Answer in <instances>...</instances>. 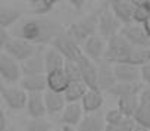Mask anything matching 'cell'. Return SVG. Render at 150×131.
Listing matches in <instances>:
<instances>
[{
    "mask_svg": "<svg viewBox=\"0 0 150 131\" xmlns=\"http://www.w3.org/2000/svg\"><path fill=\"white\" fill-rule=\"evenodd\" d=\"M63 27L50 18H27L22 19L13 30L12 35L16 38H22L30 41L34 46H47L52 44L53 40L63 33Z\"/></svg>",
    "mask_w": 150,
    "mask_h": 131,
    "instance_id": "obj_1",
    "label": "cell"
},
{
    "mask_svg": "<svg viewBox=\"0 0 150 131\" xmlns=\"http://www.w3.org/2000/svg\"><path fill=\"white\" fill-rule=\"evenodd\" d=\"M65 33L74 41H77L83 47V44L88 38L99 34V15H97V11L91 12V13H87L83 18H80L78 21L72 22L65 30Z\"/></svg>",
    "mask_w": 150,
    "mask_h": 131,
    "instance_id": "obj_2",
    "label": "cell"
},
{
    "mask_svg": "<svg viewBox=\"0 0 150 131\" xmlns=\"http://www.w3.org/2000/svg\"><path fill=\"white\" fill-rule=\"evenodd\" d=\"M135 47L131 46L121 34L112 37L108 40V49H106V55H105V60L118 65V63H124L129 55L132 53Z\"/></svg>",
    "mask_w": 150,
    "mask_h": 131,
    "instance_id": "obj_3",
    "label": "cell"
},
{
    "mask_svg": "<svg viewBox=\"0 0 150 131\" xmlns=\"http://www.w3.org/2000/svg\"><path fill=\"white\" fill-rule=\"evenodd\" d=\"M97 15H99V35L100 37L109 40V38L121 34V30L124 25L110 11L109 2H108V6L100 8L97 11Z\"/></svg>",
    "mask_w": 150,
    "mask_h": 131,
    "instance_id": "obj_4",
    "label": "cell"
},
{
    "mask_svg": "<svg viewBox=\"0 0 150 131\" xmlns=\"http://www.w3.org/2000/svg\"><path fill=\"white\" fill-rule=\"evenodd\" d=\"M53 49H56L66 60L69 62H78L83 56H84V52H83V47L74 41L65 31L60 33L54 40L53 43L50 44Z\"/></svg>",
    "mask_w": 150,
    "mask_h": 131,
    "instance_id": "obj_5",
    "label": "cell"
},
{
    "mask_svg": "<svg viewBox=\"0 0 150 131\" xmlns=\"http://www.w3.org/2000/svg\"><path fill=\"white\" fill-rule=\"evenodd\" d=\"M0 75H2V80L5 83L9 84L21 81L24 78L21 62H18L8 53L2 52V55H0Z\"/></svg>",
    "mask_w": 150,
    "mask_h": 131,
    "instance_id": "obj_6",
    "label": "cell"
},
{
    "mask_svg": "<svg viewBox=\"0 0 150 131\" xmlns=\"http://www.w3.org/2000/svg\"><path fill=\"white\" fill-rule=\"evenodd\" d=\"M2 94V100L3 103L12 109V110H21L24 108H27V102H28V93L16 86H2L0 90Z\"/></svg>",
    "mask_w": 150,
    "mask_h": 131,
    "instance_id": "obj_7",
    "label": "cell"
},
{
    "mask_svg": "<svg viewBox=\"0 0 150 131\" xmlns=\"http://www.w3.org/2000/svg\"><path fill=\"white\" fill-rule=\"evenodd\" d=\"M121 35L137 49H150V37L143 25L134 22L129 25H124L121 30Z\"/></svg>",
    "mask_w": 150,
    "mask_h": 131,
    "instance_id": "obj_8",
    "label": "cell"
},
{
    "mask_svg": "<svg viewBox=\"0 0 150 131\" xmlns=\"http://www.w3.org/2000/svg\"><path fill=\"white\" fill-rule=\"evenodd\" d=\"M37 49H38V46H34V44H31L30 41H25V40H22V38L13 37L12 41H11L2 52L8 53L9 56H12L13 59H16L18 62L22 63V62L28 60V59L37 52Z\"/></svg>",
    "mask_w": 150,
    "mask_h": 131,
    "instance_id": "obj_9",
    "label": "cell"
},
{
    "mask_svg": "<svg viewBox=\"0 0 150 131\" xmlns=\"http://www.w3.org/2000/svg\"><path fill=\"white\" fill-rule=\"evenodd\" d=\"M97 69H99V74H97L99 90L108 93L118 84V80L115 75V65L103 59V60L97 62Z\"/></svg>",
    "mask_w": 150,
    "mask_h": 131,
    "instance_id": "obj_10",
    "label": "cell"
},
{
    "mask_svg": "<svg viewBox=\"0 0 150 131\" xmlns=\"http://www.w3.org/2000/svg\"><path fill=\"white\" fill-rule=\"evenodd\" d=\"M78 68L81 74V81L90 89V90H99V83H97V62L90 60L87 56H83L78 62Z\"/></svg>",
    "mask_w": 150,
    "mask_h": 131,
    "instance_id": "obj_11",
    "label": "cell"
},
{
    "mask_svg": "<svg viewBox=\"0 0 150 131\" xmlns=\"http://www.w3.org/2000/svg\"><path fill=\"white\" fill-rule=\"evenodd\" d=\"M106 49H108V40L100 37L99 34L88 38L84 44H83V52L84 56H87L90 60L93 62H100L105 59L106 55Z\"/></svg>",
    "mask_w": 150,
    "mask_h": 131,
    "instance_id": "obj_12",
    "label": "cell"
},
{
    "mask_svg": "<svg viewBox=\"0 0 150 131\" xmlns=\"http://www.w3.org/2000/svg\"><path fill=\"white\" fill-rule=\"evenodd\" d=\"M44 52L46 47L44 46H38L37 52L25 62H22V72L24 77L28 75H43L46 74V68H44Z\"/></svg>",
    "mask_w": 150,
    "mask_h": 131,
    "instance_id": "obj_13",
    "label": "cell"
},
{
    "mask_svg": "<svg viewBox=\"0 0 150 131\" xmlns=\"http://www.w3.org/2000/svg\"><path fill=\"white\" fill-rule=\"evenodd\" d=\"M109 8L113 12V15L122 22V25H129L132 24L134 18V2L129 0H112L109 2Z\"/></svg>",
    "mask_w": 150,
    "mask_h": 131,
    "instance_id": "obj_14",
    "label": "cell"
},
{
    "mask_svg": "<svg viewBox=\"0 0 150 131\" xmlns=\"http://www.w3.org/2000/svg\"><path fill=\"white\" fill-rule=\"evenodd\" d=\"M86 112L81 106V103H68L63 112L60 113V121L63 125L69 127H78L80 122L84 119Z\"/></svg>",
    "mask_w": 150,
    "mask_h": 131,
    "instance_id": "obj_15",
    "label": "cell"
},
{
    "mask_svg": "<svg viewBox=\"0 0 150 131\" xmlns=\"http://www.w3.org/2000/svg\"><path fill=\"white\" fill-rule=\"evenodd\" d=\"M27 113L31 119L46 116L47 109H46V103H44V93H31V94H28Z\"/></svg>",
    "mask_w": 150,
    "mask_h": 131,
    "instance_id": "obj_16",
    "label": "cell"
},
{
    "mask_svg": "<svg viewBox=\"0 0 150 131\" xmlns=\"http://www.w3.org/2000/svg\"><path fill=\"white\" fill-rule=\"evenodd\" d=\"M19 87L24 89L28 94L31 93H46L47 89V75H28L19 81Z\"/></svg>",
    "mask_w": 150,
    "mask_h": 131,
    "instance_id": "obj_17",
    "label": "cell"
},
{
    "mask_svg": "<svg viewBox=\"0 0 150 131\" xmlns=\"http://www.w3.org/2000/svg\"><path fill=\"white\" fill-rule=\"evenodd\" d=\"M103 105H105V97H103V91H100V90H90L88 89V91L86 93V96L81 100V106H83L86 115L100 112Z\"/></svg>",
    "mask_w": 150,
    "mask_h": 131,
    "instance_id": "obj_18",
    "label": "cell"
},
{
    "mask_svg": "<svg viewBox=\"0 0 150 131\" xmlns=\"http://www.w3.org/2000/svg\"><path fill=\"white\" fill-rule=\"evenodd\" d=\"M115 75L118 83H143L141 69L132 67V65H124V63L115 65Z\"/></svg>",
    "mask_w": 150,
    "mask_h": 131,
    "instance_id": "obj_19",
    "label": "cell"
},
{
    "mask_svg": "<svg viewBox=\"0 0 150 131\" xmlns=\"http://www.w3.org/2000/svg\"><path fill=\"white\" fill-rule=\"evenodd\" d=\"M143 89H144V84L143 83H118L108 93L110 96H115L116 99H122V97L140 96V93L143 91Z\"/></svg>",
    "mask_w": 150,
    "mask_h": 131,
    "instance_id": "obj_20",
    "label": "cell"
},
{
    "mask_svg": "<svg viewBox=\"0 0 150 131\" xmlns=\"http://www.w3.org/2000/svg\"><path fill=\"white\" fill-rule=\"evenodd\" d=\"M106 125L108 124L105 115L102 112H96V113H87L77 128L78 131H105Z\"/></svg>",
    "mask_w": 150,
    "mask_h": 131,
    "instance_id": "obj_21",
    "label": "cell"
},
{
    "mask_svg": "<svg viewBox=\"0 0 150 131\" xmlns=\"http://www.w3.org/2000/svg\"><path fill=\"white\" fill-rule=\"evenodd\" d=\"M66 63V59L52 46L46 49L44 52V68H46V74L54 72V71H60L63 69Z\"/></svg>",
    "mask_w": 150,
    "mask_h": 131,
    "instance_id": "obj_22",
    "label": "cell"
},
{
    "mask_svg": "<svg viewBox=\"0 0 150 131\" xmlns=\"http://www.w3.org/2000/svg\"><path fill=\"white\" fill-rule=\"evenodd\" d=\"M44 103H46V109L49 115H56V113H62L63 109L66 108V100L65 96L62 93H54L47 90L44 93Z\"/></svg>",
    "mask_w": 150,
    "mask_h": 131,
    "instance_id": "obj_23",
    "label": "cell"
},
{
    "mask_svg": "<svg viewBox=\"0 0 150 131\" xmlns=\"http://www.w3.org/2000/svg\"><path fill=\"white\" fill-rule=\"evenodd\" d=\"M22 11L12 6H2L0 8V30H8L9 27L15 25L16 22H21L22 19Z\"/></svg>",
    "mask_w": 150,
    "mask_h": 131,
    "instance_id": "obj_24",
    "label": "cell"
},
{
    "mask_svg": "<svg viewBox=\"0 0 150 131\" xmlns=\"http://www.w3.org/2000/svg\"><path fill=\"white\" fill-rule=\"evenodd\" d=\"M46 75H47V89L50 91L63 94L65 90L69 86V80H68L65 71L60 69V71H54V72H50V74H46Z\"/></svg>",
    "mask_w": 150,
    "mask_h": 131,
    "instance_id": "obj_25",
    "label": "cell"
},
{
    "mask_svg": "<svg viewBox=\"0 0 150 131\" xmlns=\"http://www.w3.org/2000/svg\"><path fill=\"white\" fill-rule=\"evenodd\" d=\"M87 91H88V87L83 81H75V83H69L63 96H65L66 103H81Z\"/></svg>",
    "mask_w": 150,
    "mask_h": 131,
    "instance_id": "obj_26",
    "label": "cell"
},
{
    "mask_svg": "<svg viewBox=\"0 0 150 131\" xmlns=\"http://www.w3.org/2000/svg\"><path fill=\"white\" fill-rule=\"evenodd\" d=\"M138 106H140V97H138V96L118 99V109H119L127 118H134V115H135Z\"/></svg>",
    "mask_w": 150,
    "mask_h": 131,
    "instance_id": "obj_27",
    "label": "cell"
},
{
    "mask_svg": "<svg viewBox=\"0 0 150 131\" xmlns=\"http://www.w3.org/2000/svg\"><path fill=\"white\" fill-rule=\"evenodd\" d=\"M34 15L37 16H46L49 12H52L56 6V0H31L30 2Z\"/></svg>",
    "mask_w": 150,
    "mask_h": 131,
    "instance_id": "obj_28",
    "label": "cell"
},
{
    "mask_svg": "<svg viewBox=\"0 0 150 131\" xmlns=\"http://www.w3.org/2000/svg\"><path fill=\"white\" fill-rule=\"evenodd\" d=\"M52 122L46 118H37V119H28L25 122L24 131H52Z\"/></svg>",
    "mask_w": 150,
    "mask_h": 131,
    "instance_id": "obj_29",
    "label": "cell"
},
{
    "mask_svg": "<svg viewBox=\"0 0 150 131\" xmlns=\"http://www.w3.org/2000/svg\"><path fill=\"white\" fill-rule=\"evenodd\" d=\"M132 119L135 121V124L143 125V127L150 130V105L140 103V106H138V109H137Z\"/></svg>",
    "mask_w": 150,
    "mask_h": 131,
    "instance_id": "obj_30",
    "label": "cell"
},
{
    "mask_svg": "<svg viewBox=\"0 0 150 131\" xmlns=\"http://www.w3.org/2000/svg\"><path fill=\"white\" fill-rule=\"evenodd\" d=\"M134 6H135V9H134V18H132L134 24L144 25L150 19V12L146 9V6L143 5L141 0H138V2H137V0H134Z\"/></svg>",
    "mask_w": 150,
    "mask_h": 131,
    "instance_id": "obj_31",
    "label": "cell"
},
{
    "mask_svg": "<svg viewBox=\"0 0 150 131\" xmlns=\"http://www.w3.org/2000/svg\"><path fill=\"white\" fill-rule=\"evenodd\" d=\"M63 71L69 80V83H75V81H81V74H80V68H78V63L77 62H69L66 60Z\"/></svg>",
    "mask_w": 150,
    "mask_h": 131,
    "instance_id": "obj_32",
    "label": "cell"
},
{
    "mask_svg": "<svg viewBox=\"0 0 150 131\" xmlns=\"http://www.w3.org/2000/svg\"><path fill=\"white\" fill-rule=\"evenodd\" d=\"M125 115L118 109V108H113V109H109L106 113H105V119H106V124L108 125H119L121 122L125 121Z\"/></svg>",
    "mask_w": 150,
    "mask_h": 131,
    "instance_id": "obj_33",
    "label": "cell"
},
{
    "mask_svg": "<svg viewBox=\"0 0 150 131\" xmlns=\"http://www.w3.org/2000/svg\"><path fill=\"white\" fill-rule=\"evenodd\" d=\"M12 38H13V35L8 30H0V49L3 50L12 41Z\"/></svg>",
    "mask_w": 150,
    "mask_h": 131,
    "instance_id": "obj_34",
    "label": "cell"
},
{
    "mask_svg": "<svg viewBox=\"0 0 150 131\" xmlns=\"http://www.w3.org/2000/svg\"><path fill=\"white\" fill-rule=\"evenodd\" d=\"M141 69V81L144 86H150V63L144 65L140 68Z\"/></svg>",
    "mask_w": 150,
    "mask_h": 131,
    "instance_id": "obj_35",
    "label": "cell"
},
{
    "mask_svg": "<svg viewBox=\"0 0 150 131\" xmlns=\"http://www.w3.org/2000/svg\"><path fill=\"white\" fill-rule=\"evenodd\" d=\"M140 103H144V105H150V86H144L143 91L140 93Z\"/></svg>",
    "mask_w": 150,
    "mask_h": 131,
    "instance_id": "obj_36",
    "label": "cell"
},
{
    "mask_svg": "<svg viewBox=\"0 0 150 131\" xmlns=\"http://www.w3.org/2000/svg\"><path fill=\"white\" fill-rule=\"evenodd\" d=\"M8 130H9V122H8L6 113L2 110V113H0V131H8Z\"/></svg>",
    "mask_w": 150,
    "mask_h": 131,
    "instance_id": "obj_37",
    "label": "cell"
},
{
    "mask_svg": "<svg viewBox=\"0 0 150 131\" xmlns=\"http://www.w3.org/2000/svg\"><path fill=\"white\" fill-rule=\"evenodd\" d=\"M69 5H72L74 9H81L83 5H86V2H84V0H71Z\"/></svg>",
    "mask_w": 150,
    "mask_h": 131,
    "instance_id": "obj_38",
    "label": "cell"
},
{
    "mask_svg": "<svg viewBox=\"0 0 150 131\" xmlns=\"http://www.w3.org/2000/svg\"><path fill=\"white\" fill-rule=\"evenodd\" d=\"M60 131H78L77 127H69V125H63Z\"/></svg>",
    "mask_w": 150,
    "mask_h": 131,
    "instance_id": "obj_39",
    "label": "cell"
},
{
    "mask_svg": "<svg viewBox=\"0 0 150 131\" xmlns=\"http://www.w3.org/2000/svg\"><path fill=\"white\" fill-rule=\"evenodd\" d=\"M132 131H150L149 128H146V127H143V125H138V124H135V127H134V130Z\"/></svg>",
    "mask_w": 150,
    "mask_h": 131,
    "instance_id": "obj_40",
    "label": "cell"
},
{
    "mask_svg": "<svg viewBox=\"0 0 150 131\" xmlns=\"http://www.w3.org/2000/svg\"><path fill=\"white\" fill-rule=\"evenodd\" d=\"M143 27H144L146 33H147V34H149V37H150V19H149V21H147V22H146V24H144Z\"/></svg>",
    "mask_w": 150,
    "mask_h": 131,
    "instance_id": "obj_41",
    "label": "cell"
},
{
    "mask_svg": "<svg viewBox=\"0 0 150 131\" xmlns=\"http://www.w3.org/2000/svg\"><path fill=\"white\" fill-rule=\"evenodd\" d=\"M8 131H21V130H18V128H13V127H9V130Z\"/></svg>",
    "mask_w": 150,
    "mask_h": 131,
    "instance_id": "obj_42",
    "label": "cell"
},
{
    "mask_svg": "<svg viewBox=\"0 0 150 131\" xmlns=\"http://www.w3.org/2000/svg\"><path fill=\"white\" fill-rule=\"evenodd\" d=\"M52 131H57V130H52Z\"/></svg>",
    "mask_w": 150,
    "mask_h": 131,
    "instance_id": "obj_43",
    "label": "cell"
}]
</instances>
